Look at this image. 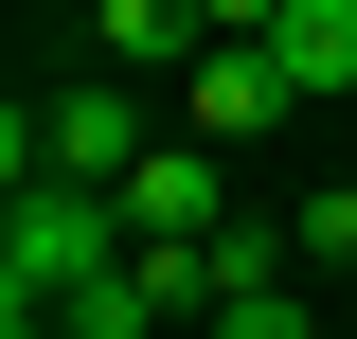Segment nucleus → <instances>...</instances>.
Masks as SVG:
<instances>
[{
	"instance_id": "obj_4",
	"label": "nucleus",
	"mask_w": 357,
	"mask_h": 339,
	"mask_svg": "<svg viewBox=\"0 0 357 339\" xmlns=\"http://www.w3.org/2000/svg\"><path fill=\"white\" fill-rule=\"evenodd\" d=\"M18 126H36V179H126V161H143V107H126L107 72L54 89V107H18Z\"/></svg>"
},
{
	"instance_id": "obj_7",
	"label": "nucleus",
	"mask_w": 357,
	"mask_h": 339,
	"mask_svg": "<svg viewBox=\"0 0 357 339\" xmlns=\"http://www.w3.org/2000/svg\"><path fill=\"white\" fill-rule=\"evenodd\" d=\"M54 322H72V339H161V322H178V286H161L143 250H107V268H89L72 303H54Z\"/></svg>"
},
{
	"instance_id": "obj_2",
	"label": "nucleus",
	"mask_w": 357,
	"mask_h": 339,
	"mask_svg": "<svg viewBox=\"0 0 357 339\" xmlns=\"http://www.w3.org/2000/svg\"><path fill=\"white\" fill-rule=\"evenodd\" d=\"M107 197H126V250H215V232H232V143L178 126V143H143Z\"/></svg>"
},
{
	"instance_id": "obj_6",
	"label": "nucleus",
	"mask_w": 357,
	"mask_h": 339,
	"mask_svg": "<svg viewBox=\"0 0 357 339\" xmlns=\"http://www.w3.org/2000/svg\"><path fill=\"white\" fill-rule=\"evenodd\" d=\"M89 36H107V72H197L215 0H89Z\"/></svg>"
},
{
	"instance_id": "obj_1",
	"label": "nucleus",
	"mask_w": 357,
	"mask_h": 339,
	"mask_svg": "<svg viewBox=\"0 0 357 339\" xmlns=\"http://www.w3.org/2000/svg\"><path fill=\"white\" fill-rule=\"evenodd\" d=\"M107 250H126V197H107V179H18V214H0V303L54 322Z\"/></svg>"
},
{
	"instance_id": "obj_8",
	"label": "nucleus",
	"mask_w": 357,
	"mask_h": 339,
	"mask_svg": "<svg viewBox=\"0 0 357 339\" xmlns=\"http://www.w3.org/2000/svg\"><path fill=\"white\" fill-rule=\"evenodd\" d=\"M304 250H321V268H357V179H321V197H304Z\"/></svg>"
},
{
	"instance_id": "obj_3",
	"label": "nucleus",
	"mask_w": 357,
	"mask_h": 339,
	"mask_svg": "<svg viewBox=\"0 0 357 339\" xmlns=\"http://www.w3.org/2000/svg\"><path fill=\"white\" fill-rule=\"evenodd\" d=\"M286 107H304V89L268 72V36H215L197 72H178V126L197 143H250V126H286Z\"/></svg>"
},
{
	"instance_id": "obj_5",
	"label": "nucleus",
	"mask_w": 357,
	"mask_h": 339,
	"mask_svg": "<svg viewBox=\"0 0 357 339\" xmlns=\"http://www.w3.org/2000/svg\"><path fill=\"white\" fill-rule=\"evenodd\" d=\"M268 72L304 89V107H357V0H286L268 18Z\"/></svg>"
}]
</instances>
